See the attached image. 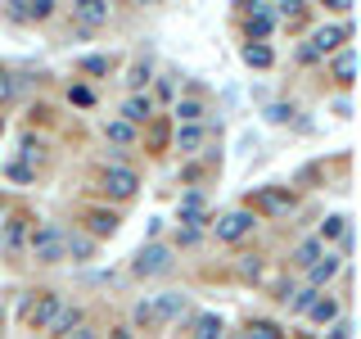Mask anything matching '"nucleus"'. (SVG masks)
Wrapping results in <instances>:
<instances>
[{
  "instance_id": "4",
  "label": "nucleus",
  "mask_w": 361,
  "mask_h": 339,
  "mask_svg": "<svg viewBox=\"0 0 361 339\" xmlns=\"http://www.w3.org/2000/svg\"><path fill=\"white\" fill-rule=\"evenodd\" d=\"M257 226V213H248V208H235V213H226V218L217 222V240H244L248 231Z\"/></svg>"
},
{
  "instance_id": "19",
  "label": "nucleus",
  "mask_w": 361,
  "mask_h": 339,
  "mask_svg": "<svg viewBox=\"0 0 361 339\" xmlns=\"http://www.w3.org/2000/svg\"><path fill=\"white\" fill-rule=\"evenodd\" d=\"M257 203H262L267 213H289V208H293V199L285 195V190H262V195H257Z\"/></svg>"
},
{
  "instance_id": "24",
  "label": "nucleus",
  "mask_w": 361,
  "mask_h": 339,
  "mask_svg": "<svg viewBox=\"0 0 361 339\" xmlns=\"http://www.w3.org/2000/svg\"><path fill=\"white\" fill-rule=\"evenodd\" d=\"M244 64H253V68H271V50H267V45H253V41H248V45H244Z\"/></svg>"
},
{
  "instance_id": "33",
  "label": "nucleus",
  "mask_w": 361,
  "mask_h": 339,
  "mask_svg": "<svg viewBox=\"0 0 361 339\" xmlns=\"http://www.w3.org/2000/svg\"><path fill=\"white\" fill-rule=\"evenodd\" d=\"M82 68L86 73H109V59L104 54H90V59H82Z\"/></svg>"
},
{
  "instance_id": "2",
  "label": "nucleus",
  "mask_w": 361,
  "mask_h": 339,
  "mask_svg": "<svg viewBox=\"0 0 361 339\" xmlns=\"http://www.w3.org/2000/svg\"><path fill=\"white\" fill-rule=\"evenodd\" d=\"M167 267H172V249L167 244H145L131 263L135 276H158V271H167Z\"/></svg>"
},
{
  "instance_id": "29",
  "label": "nucleus",
  "mask_w": 361,
  "mask_h": 339,
  "mask_svg": "<svg viewBox=\"0 0 361 339\" xmlns=\"http://www.w3.org/2000/svg\"><path fill=\"white\" fill-rule=\"evenodd\" d=\"M145 82H149V64L140 59V64H131V73H127V86H131V90H140Z\"/></svg>"
},
{
  "instance_id": "36",
  "label": "nucleus",
  "mask_w": 361,
  "mask_h": 339,
  "mask_svg": "<svg viewBox=\"0 0 361 339\" xmlns=\"http://www.w3.org/2000/svg\"><path fill=\"white\" fill-rule=\"evenodd\" d=\"M289 113H293L289 105H271V109H267V118H271V122H285V118H289Z\"/></svg>"
},
{
  "instance_id": "18",
  "label": "nucleus",
  "mask_w": 361,
  "mask_h": 339,
  "mask_svg": "<svg viewBox=\"0 0 361 339\" xmlns=\"http://www.w3.org/2000/svg\"><path fill=\"white\" fill-rule=\"evenodd\" d=\"M73 326H82V312H77V308H59L54 321H50V335H68Z\"/></svg>"
},
{
  "instance_id": "26",
  "label": "nucleus",
  "mask_w": 361,
  "mask_h": 339,
  "mask_svg": "<svg viewBox=\"0 0 361 339\" xmlns=\"http://www.w3.org/2000/svg\"><path fill=\"white\" fill-rule=\"evenodd\" d=\"M343 231H348V218H338V213H334V218H325V222H321V244H325V240H338Z\"/></svg>"
},
{
  "instance_id": "39",
  "label": "nucleus",
  "mask_w": 361,
  "mask_h": 339,
  "mask_svg": "<svg viewBox=\"0 0 361 339\" xmlns=\"http://www.w3.org/2000/svg\"><path fill=\"white\" fill-rule=\"evenodd\" d=\"M109 339H135L131 331H109Z\"/></svg>"
},
{
  "instance_id": "7",
  "label": "nucleus",
  "mask_w": 361,
  "mask_h": 339,
  "mask_svg": "<svg viewBox=\"0 0 361 339\" xmlns=\"http://www.w3.org/2000/svg\"><path fill=\"white\" fill-rule=\"evenodd\" d=\"M73 18L95 28V23H109V0H77L73 5Z\"/></svg>"
},
{
  "instance_id": "35",
  "label": "nucleus",
  "mask_w": 361,
  "mask_h": 339,
  "mask_svg": "<svg viewBox=\"0 0 361 339\" xmlns=\"http://www.w3.org/2000/svg\"><path fill=\"white\" fill-rule=\"evenodd\" d=\"M73 105H95V95H90V86H73Z\"/></svg>"
},
{
  "instance_id": "28",
  "label": "nucleus",
  "mask_w": 361,
  "mask_h": 339,
  "mask_svg": "<svg viewBox=\"0 0 361 339\" xmlns=\"http://www.w3.org/2000/svg\"><path fill=\"white\" fill-rule=\"evenodd\" d=\"M23 235H27V218H9V231H5V244H9V249H18V244H23Z\"/></svg>"
},
{
  "instance_id": "34",
  "label": "nucleus",
  "mask_w": 361,
  "mask_h": 339,
  "mask_svg": "<svg viewBox=\"0 0 361 339\" xmlns=\"http://www.w3.org/2000/svg\"><path fill=\"white\" fill-rule=\"evenodd\" d=\"M135 321H140V326H154V321H158V316H154V308H149V303H135Z\"/></svg>"
},
{
  "instance_id": "25",
  "label": "nucleus",
  "mask_w": 361,
  "mask_h": 339,
  "mask_svg": "<svg viewBox=\"0 0 361 339\" xmlns=\"http://www.w3.org/2000/svg\"><path fill=\"white\" fill-rule=\"evenodd\" d=\"M104 136H109L113 145H131V141H135V131H131L122 118H118V122H109V127H104Z\"/></svg>"
},
{
  "instance_id": "11",
  "label": "nucleus",
  "mask_w": 361,
  "mask_h": 339,
  "mask_svg": "<svg viewBox=\"0 0 361 339\" xmlns=\"http://www.w3.org/2000/svg\"><path fill=\"white\" fill-rule=\"evenodd\" d=\"M244 32H248V41H262L267 32H271V5H253V14H248V23H244Z\"/></svg>"
},
{
  "instance_id": "10",
  "label": "nucleus",
  "mask_w": 361,
  "mask_h": 339,
  "mask_svg": "<svg viewBox=\"0 0 361 339\" xmlns=\"http://www.w3.org/2000/svg\"><path fill=\"white\" fill-rule=\"evenodd\" d=\"M149 118H154V100L149 95H131L127 105H122V122H127V127L131 122H149Z\"/></svg>"
},
{
  "instance_id": "15",
  "label": "nucleus",
  "mask_w": 361,
  "mask_h": 339,
  "mask_svg": "<svg viewBox=\"0 0 361 339\" xmlns=\"http://www.w3.org/2000/svg\"><path fill=\"white\" fill-rule=\"evenodd\" d=\"M190 339H221V316L217 312L195 316V335H190Z\"/></svg>"
},
{
  "instance_id": "5",
  "label": "nucleus",
  "mask_w": 361,
  "mask_h": 339,
  "mask_svg": "<svg viewBox=\"0 0 361 339\" xmlns=\"http://www.w3.org/2000/svg\"><path fill=\"white\" fill-rule=\"evenodd\" d=\"M135 186H140V177H135L131 167H104V190H109V195L131 199V195H135Z\"/></svg>"
},
{
  "instance_id": "31",
  "label": "nucleus",
  "mask_w": 361,
  "mask_h": 339,
  "mask_svg": "<svg viewBox=\"0 0 361 339\" xmlns=\"http://www.w3.org/2000/svg\"><path fill=\"white\" fill-rule=\"evenodd\" d=\"M316 299H321V290H312V285H307V290H298V294H293V312H307Z\"/></svg>"
},
{
  "instance_id": "22",
  "label": "nucleus",
  "mask_w": 361,
  "mask_h": 339,
  "mask_svg": "<svg viewBox=\"0 0 361 339\" xmlns=\"http://www.w3.org/2000/svg\"><path fill=\"white\" fill-rule=\"evenodd\" d=\"M316 258H321V240H302L298 249H293V263L298 267H312Z\"/></svg>"
},
{
  "instance_id": "30",
  "label": "nucleus",
  "mask_w": 361,
  "mask_h": 339,
  "mask_svg": "<svg viewBox=\"0 0 361 339\" xmlns=\"http://www.w3.org/2000/svg\"><path fill=\"white\" fill-rule=\"evenodd\" d=\"M14 95H18V77L14 73H0V105H9Z\"/></svg>"
},
{
  "instance_id": "16",
  "label": "nucleus",
  "mask_w": 361,
  "mask_h": 339,
  "mask_svg": "<svg viewBox=\"0 0 361 339\" xmlns=\"http://www.w3.org/2000/svg\"><path fill=\"white\" fill-rule=\"evenodd\" d=\"M199 145H203V127L195 122V127H176V150L180 154H199Z\"/></svg>"
},
{
  "instance_id": "14",
  "label": "nucleus",
  "mask_w": 361,
  "mask_h": 339,
  "mask_svg": "<svg viewBox=\"0 0 361 339\" xmlns=\"http://www.w3.org/2000/svg\"><path fill=\"white\" fill-rule=\"evenodd\" d=\"M86 231H90V235H113V231H118V218H113V213H104V208H90V213H86Z\"/></svg>"
},
{
  "instance_id": "20",
  "label": "nucleus",
  "mask_w": 361,
  "mask_h": 339,
  "mask_svg": "<svg viewBox=\"0 0 361 339\" xmlns=\"http://www.w3.org/2000/svg\"><path fill=\"white\" fill-rule=\"evenodd\" d=\"M203 118V105L199 100H176V122H185V127H195Z\"/></svg>"
},
{
  "instance_id": "8",
  "label": "nucleus",
  "mask_w": 361,
  "mask_h": 339,
  "mask_svg": "<svg viewBox=\"0 0 361 339\" xmlns=\"http://www.w3.org/2000/svg\"><path fill=\"white\" fill-rule=\"evenodd\" d=\"M343 37H348V28H321L312 37L307 54H312V59H316V54H330V50H338V41H343Z\"/></svg>"
},
{
  "instance_id": "3",
  "label": "nucleus",
  "mask_w": 361,
  "mask_h": 339,
  "mask_svg": "<svg viewBox=\"0 0 361 339\" xmlns=\"http://www.w3.org/2000/svg\"><path fill=\"white\" fill-rule=\"evenodd\" d=\"M54 312H59V294H50V290H41L37 299L27 303V312H23V321L32 326V331H41V326H50L54 321Z\"/></svg>"
},
{
  "instance_id": "12",
  "label": "nucleus",
  "mask_w": 361,
  "mask_h": 339,
  "mask_svg": "<svg viewBox=\"0 0 361 339\" xmlns=\"http://www.w3.org/2000/svg\"><path fill=\"white\" fill-rule=\"evenodd\" d=\"M334 271H338V258H334V254H321V258H316V263L307 267V280H312V290H321L325 280L334 276Z\"/></svg>"
},
{
  "instance_id": "6",
  "label": "nucleus",
  "mask_w": 361,
  "mask_h": 339,
  "mask_svg": "<svg viewBox=\"0 0 361 339\" xmlns=\"http://www.w3.org/2000/svg\"><path fill=\"white\" fill-rule=\"evenodd\" d=\"M54 14V0H9V18H50Z\"/></svg>"
},
{
  "instance_id": "32",
  "label": "nucleus",
  "mask_w": 361,
  "mask_h": 339,
  "mask_svg": "<svg viewBox=\"0 0 361 339\" xmlns=\"http://www.w3.org/2000/svg\"><path fill=\"white\" fill-rule=\"evenodd\" d=\"M5 177H9V181H32V167H27V163H9Z\"/></svg>"
},
{
  "instance_id": "38",
  "label": "nucleus",
  "mask_w": 361,
  "mask_h": 339,
  "mask_svg": "<svg viewBox=\"0 0 361 339\" xmlns=\"http://www.w3.org/2000/svg\"><path fill=\"white\" fill-rule=\"evenodd\" d=\"M63 339H95V331H86V326H77V331H68Z\"/></svg>"
},
{
  "instance_id": "21",
  "label": "nucleus",
  "mask_w": 361,
  "mask_h": 339,
  "mask_svg": "<svg viewBox=\"0 0 361 339\" xmlns=\"http://www.w3.org/2000/svg\"><path fill=\"white\" fill-rule=\"evenodd\" d=\"M307 312H312V321H321V326H325V321H338V303H334V299H316Z\"/></svg>"
},
{
  "instance_id": "17",
  "label": "nucleus",
  "mask_w": 361,
  "mask_h": 339,
  "mask_svg": "<svg viewBox=\"0 0 361 339\" xmlns=\"http://www.w3.org/2000/svg\"><path fill=\"white\" fill-rule=\"evenodd\" d=\"M180 222H190V231L203 222V195H185V199H180Z\"/></svg>"
},
{
  "instance_id": "9",
  "label": "nucleus",
  "mask_w": 361,
  "mask_h": 339,
  "mask_svg": "<svg viewBox=\"0 0 361 339\" xmlns=\"http://www.w3.org/2000/svg\"><path fill=\"white\" fill-rule=\"evenodd\" d=\"M158 321H176L180 312H185V294H158V299L149 303Z\"/></svg>"
},
{
  "instance_id": "13",
  "label": "nucleus",
  "mask_w": 361,
  "mask_h": 339,
  "mask_svg": "<svg viewBox=\"0 0 361 339\" xmlns=\"http://www.w3.org/2000/svg\"><path fill=\"white\" fill-rule=\"evenodd\" d=\"M68 254H73V263H86V258L95 254V240H90V235H82V231H73V235L63 240V258H68Z\"/></svg>"
},
{
  "instance_id": "23",
  "label": "nucleus",
  "mask_w": 361,
  "mask_h": 339,
  "mask_svg": "<svg viewBox=\"0 0 361 339\" xmlns=\"http://www.w3.org/2000/svg\"><path fill=\"white\" fill-rule=\"evenodd\" d=\"M353 73H357V54L343 50V54L334 59V77H338V82H353Z\"/></svg>"
},
{
  "instance_id": "37",
  "label": "nucleus",
  "mask_w": 361,
  "mask_h": 339,
  "mask_svg": "<svg viewBox=\"0 0 361 339\" xmlns=\"http://www.w3.org/2000/svg\"><path fill=\"white\" fill-rule=\"evenodd\" d=\"M348 335H353V321H334V335L330 339H348Z\"/></svg>"
},
{
  "instance_id": "27",
  "label": "nucleus",
  "mask_w": 361,
  "mask_h": 339,
  "mask_svg": "<svg viewBox=\"0 0 361 339\" xmlns=\"http://www.w3.org/2000/svg\"><path fill=\"white\" fill-rule=\"evenodd\" d=\"M248 339H280V326L276 321H248Z\"/></svg>"
},
{
  "instance_id": "1",
  "label": "nucleus",
  "mask_w": 361,
  "mask_h": 339,
  "mask_svg": "<svg viewBox=\"0 0 361 339\" xmlns=\"http://www.w3.org/2000/svg\"><path fill=\"white\" fill-rule=\"evenodd\" d=\"M63 240H68L63 226H41V231H32V258H37V263H59Z\"/></svg>"
}]
</instances>
